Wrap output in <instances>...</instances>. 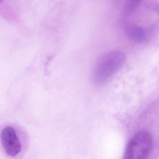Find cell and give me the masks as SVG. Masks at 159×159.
Returning <instances> with one entry per match:
<instances>
[{
	"label": "cell",
	"mask_w": 159,
	"mask_h": 159,
	"mask_svg": "<svg viewBox=\"0 0 159 159\" xmlns=\"http://www.w3.org/2000/svg\"><path fill=\"white\" fill-rule=\"evenodd\" d=\"M2 145L7 154L11 156H15L20 152L21 145L13 127H5L1 134Z\"/></svg>",
	"instance_id": "277c9868"
},
{
	"label": "cell",
	"mask_w": 159,
	"mask_h": 159,
	"mask_svg": "<svg viewBox=\"0 0 159 159\" xmlns=\"http://www.w3.org/2000/svg\"><path fill=\"white\" fill-rule=\"evenodd\" d=\"M125 58L124 53L119 50L110 51L102 56L93 70L94 84L98 86L105 85L121 68Z\"/></svg>",
	"instance_id": "7a4b0ae2"
},
{
	"label": "cell",
	"mask_w": 159,
	"mask_h": 159,
	"mask_svg": "<svg viewBox=\"0 0 159 159\" xmlns=\"http://www.w3.org/2000/svg\"><path fill=\"white\" fill-rule=\"evenodd\" d=\"M152 146V139L148 132H138L127 144L124 159H147Z\"/></svg>",
	"instance_id": "3957f363"
},
{
	"label": "cell",
	"mask_w": 159,
	"mask_h": 159,
	"mask_svg": "<svg viewBox=\"0 0 159 159\" xmlns=\"http://www.w3.org/2000/svg\"><path fill=\"white\" fill-rule=\"evenodd\" d=\"M159 5L155 1L135 0L125 5L122 25L126 36L138 43L148 42L159 29Z\"/></svg>",
	"instance_id": "6da1fadb"
}]
</instances>
